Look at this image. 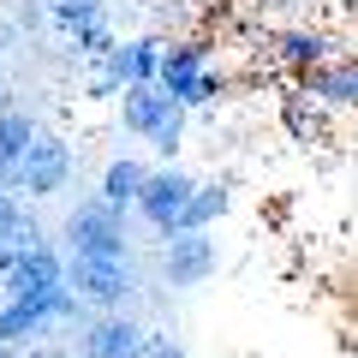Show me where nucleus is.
Here are the masks:
<instances>
[{
    "label": "nucleus",
    "instance_id": "1",
    "mask_svg": "<svg viewBox=\"0 0 358 358\" xmlns=\"http://www.w3.org/2000/svg\"><path fill=\"white\" fill-rule=\"evenodd\" d=\"M60 251L90 263H131V215L108 209L102 197H84L60 221Z\"/></svg>",
    "mask_w": 358,
    "mask_h": 358
},
{
    "label": "nucleus",
    "instance_id": "2",
    "mask_svg": "<svg viewBox=\"0 0 358 358\" xmlns=\"http://www.w3.org/2000/svg\"><path fill=\"white\" fill-rule=\"evenodd\" d=\"M66 287L84 299V310H126L138 299V268L131 263H90V257H66Z\"/></svg>",
    "mask_w": 358,
    "mask_h": 358
},
{
    "label": "nucleus",
    "instance_id": "3",
    "mask_svg": "<svg viewBox=\"0 0 358 358\" xmlns=\"http://www.w3.org/2000/svg\"><path fill=\"white\" fill-rule=\"evenodd\" d=\"M192 185L197 179L185 173L179 162H162V167H150L143 173V185H138V197H131V215L143 221L150 233H173V221H179V209H185V197H192Z\"/></svg>",
    "mask_w": 358,
    "mask_h": 358
},
{
    "label": "nucleus",
    "instance_id": "4",
    "mask_svg": "<svg viewBox=\"0 0 358 358\" xmlns=\"http://www.w3.org/2000/svg\"><path fill=\"white\" fill-rule=\"evenodd\" d=\"M143 322L131 310H96L72 329V352L78 358H143Z\"/></svg>",
    "mask_w": 358,
    "mask_h": 358
},
{
    "label": "nucleus",
    "instance_id": "5",
    "mask_svg": "<svg viewBox=\"0 0 358 358\" xmlns=\"http://www.w3.org/2000/svg\"><path fill=\"white\" fill-rule=\"evenodd\" d=\"M155 268H162V287L185 293V287H203L221 268V251H215L209 233H173V239H162V251H155Z\"/></svg>",
    "mask_w": 358,
    "mask_h": 358
},
{
    "label": "nucleus",
    "instance_id": "6",
    "mask_svg": "<svg viewBox=\"0 0 358 358\" xmlns=\"http://www.w3.org/2000/svg\"><path fill=\"white\" fill-rule=\"evenodd\" d=\"M72 143L60 138V131H36V143L24 150V162H18V197H54L72 185Z\"/></svg>",
    "mask_w": 358,
    "mask_h": 358
},
{
    "label": "nucleus",
    "instance_id": "7",
    "mask_svg": "<svg viewBox=\"0 0 358 358\" xmlns=\"http://www.w3.org/2000/svg\"><path fill=\"white\" fill-rule=\"evenodd\" d=\"M334 54H346L341 42L329 36V30H305V24H281V30H268V60L281 66V72H310V66L334 60Z\"/></svg>",
    "mask_w": 358,
    "mask_h": 358
},
{
    "label": "nucleus",
    "instance_id": "8",
    "mask_svg": "<svg viewBox=\"0 0 358 358\" xmlns=\"http://www.w3.org/2000/svg\"><path fill=\"white\" fill-rule=\"evenodd\" d=\"M209 66V42L185 36V42H162V60H155V90H167L179 108H192V90Z\"/></svg>",
    "mask_w": 358,
    "mask_h": 358
},
{
    "label": "nucleus",
    "instance_id": "9",
    "mask_svg": "<svg viewBox=\"0 0 358 358\" xmlns=\"http://www.w3.org/2000/svg\"><path fill=\"white\" fill-rule=\"evenodd\" d=\"M60 281H66V251L42 239L13 257L6 281H0V299H24V293H42V287H60Z\"/></svg>",
    "mask_w": 358,
    "mask_h": 358
},
{
    "label": "nucleus",
    "instance_id": "10",
    "mask_svg": "<svg viewBox=\"0 0 358 358\" xmlns=\"http://www.w3.org/2000/svg\"><path fill=\"white\" fill-rule=\"evenodd\" d=\"M299 90H305L317 108H329V114H352V102H358V66H352V54H334V60L299 72Z\"/></svg>",
    "mask_w": 358,
    "mask_h": 358
},
{
    "label": "nucleus",
    "instance_id": "11",
    "mask_svg": "<svg viewBox=\"0 0 358 358\" xmlns=\"http://www.w3.org/2000/svg\"><path fill=\"white\" fill-rule=\"evenodd\" d=\"M173 114H185V108H179L167 90H155V84H131V90H120V126H126L138 143H155V131H162Z\"/></svg>",
    "mask_w": 358,
    "mask_h": 358
},
{
    "label": "nucleus",
    "instance_id": "12",
    "mask_svg": "<svg viewBox=\"0 0 358 358\" xmlns=\"http://www.w3.org/2000/svg\"><path fill=\"white\" fill-rule=\"evenodd\" d=\"M155 60H162V42L155 36H120L114 48H108V60H96V66H102L120 90H131V84H155Z\"/></svg>",
    "mask_w": 358,
    "mask_h": 358
},
{
    "label": "nucleus",
    "instance_id": "13",
    "mask_svg": "<svg viewBox=\"0 0 358 358\" xmlns=\"http://www.w3.org/2000/svg\"><path fill=\"white\" fill-rule=\"evenodd\" d=\"M275 120H281V131H287L293 143H305V150H322L329 131H334V114H329V108H317L305 90H287L281 108H275Z\"/></svg>",
    "mask_w": 358,
    "mask_h": 358
},
{
    "label": "nucleus",
    "instance_id": "14",
    "mask_svg": "<svg viewBox=\"0 0 358 358\" xmlns=\"http://www.w3.org/2000/svg\"><path fill=\"white\" fill-rule=\"evenodd\" d=\"M227 209H233L227 179H197L192 197H185V209H179V221H173V233H209L215 221H227ZM173 233H167V239H173Z\"/></svg>",
    "mask_w": 358,
    "mask_h": 358
},
{
    "label": "nucleus",
    "instance_id": "15",
    "mask_svg": "<svg viewBox=\"0 0 358 358\" xmlns=\"http://www.w3.org/2000/svg\"><path fill=\"white\" fill-rule=\"evenodd\" d=\"M143 173H150V162L143 155H108V167H102V203L108 209H120V215H131V197H138V185H143Z\"/></svg>",
    "mask_w": 358,
    "mask_h": 358
},
{
    "label": "nucleus",
    "instance_id": "16",
    "mask_svg": "<svg viewBox=\"0 0 358 358\" xmlns=\"http://www.w3.org/2000/svg\"><path fill=\"white\" fill-rule=\"evenodd\" d=\"M102 18H114L108 0H48V24L60 30V36H78V30L102 24Z\"/></svg>",
    "mask_w": 358,
    "mask_h": 358
},
{
    "label": "nucleus",
    "instance_id": "17",
    "mask_svg": "<svg viewBox=\"0 0 358 358\" xmlns=\"http://www.w3.org/2000/svg\"><path fill=\"white\" fill-rule=\"evenodd\" d=\"M72 42V60L78 66H96V60H108V48H114V18H102V24H90V30H78V36H66Z\"/></svg>",
    "mask_w": 358,
    "mask_h": 358
},
{
    "label": "nucleus",
    "instance_id": "18",
    "mask_svg": "<svg viewBox=\"0 0 358 358\" xmlns=\"http://www.w3.org/2000/svg\"><path fill=\"white\" fill-rule=\"evenodd\" d=\"M227 90H233V78L221 72V66H203V78H197V90H192V108H215Z\"/></svg>",
    "mask_w": 358,
    "mask_h": 358
},
{
    "label": "nucleus",
    "instance_id": "19",
    "mask_svg": "<svg viewBox=\"0 0 358 358\" xmlns=\"http://www.w3.org/2000/svg\"><path fill=\"white\" fill-rule=\"evenodd\" d=\"M179 143H185V114H173L155 131V155H162V162H179Z\"/></svg>",
    "mask_w": 358,
    "mask_h": 358
},
{
    "label": "nucleus",
    "instance_id": "20",
    "mask_svg": "<svg viewBox=\"0 0 358 358\" xmlns=\"http://www.w3.org/2000/svg\"><path fill=\"white\" fill-rule=\"evenodd\" d=\"M18 215H24V203L0 192V245H13V227H18Z\"/></svg>",
    "mask_w": 358,
    "mask_h": 358
},
{
    "label": "nucleus",
    "instance_id": "21",
    "mask_svg": "<svg viewBox=\"0 0 358 358\" xmlns=\"http://www.w3.org/2000/svg\"><path fill=\"white\" fill-rule=\"evenodd\" d=\"M13 257H18L13 245H0V281H6V268H13Z\"/></svg>",
    "mask_w": 358,
    "mask_h": 358
},
{
    "label": "nucleus",
    "instance_id": "22",
    "mask_svg": "<svg viewBox=\"0 0 358 358\" xmlns=\"http://www.w3.org/2000/svg\"><path fill=\"white\" fill-rule=\"evenodd\" d=\"M257 6H275V13H287V6H299V0H257Z\"/></svg>",
    "mask_w": 358,
    "mask_h": 358
}]
</instances>
